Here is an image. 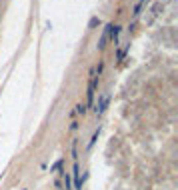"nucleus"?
Masks as SVG:
<instances>
[{
    "instance_id": "4",
    "label": "nucleus",
    "mask_w": 178,
    "mask_h": 190,
    "mask_svg": "<svg viewBox=\"0 0 178 190\" xmlns=\"http://www.w3.org/2000/svg\"><path fill=\"white\" fill-rule=\"evenodd\" d=\"M120 28H122V26H118V24L110 28L108 36H110V40H112V44H116V42H118V34H120Z\"/></svg>"
},
{
    "instance_id": "10",
    "label": "nucleus",
    "mask_w": 178,
    "mask_h": 190,
    "mask_svg": "<svg viewBox=\"0 0 178 190\" xmlns=\"http://www.w3.org/2000/svg\"><path fill=\"white\" fill-rule=\"evenodd\" d=\"M62 166V160H56V162H54V166L50 168V172H54V170H58V168Z\"/></svg>"
},
{
    "instance_id": "7",
    "label": "nucleus",
    "mask_w": 178,
    "mask_h": 190,
    "mask_svg": "<svg viewBox=\"0 0 178 190\" xmlns=\"http://www.w3.org/2000/svg\"><path fill=\"white\" fill-rule=\"evenodd\" d=\"M64 184H66V190L72 188V178H70V174H66V172H64Z\"/></svg>"
},
{
    "instance_id": "11",
    "label": "nucleus",
    "mask_w": 178,
    "mask_h": 190,
    "mask_svg": "<svg viewBox=\"0 0 178 190\" xmlns=\"http://www.w3.org/2000/svg\"><path fill=\"white\" fill-rule=\"evenodd\" d=\"M0 180H2V176H0Z\"/></svg>"
},
{
    "instance_id": "3",
    "label": "nucleus",
    "mask_w": 178,
    "mask_h": 190,
    "mask_svg": "<svg viewBox=\"0 0 178 190\" xmlns=\"http://www.w3.org/2000/svg\"><path fill=\"white\" fill-rule=\"evenodd\" d=\"M110 28H112V24H106L104 26V32H102V36H100V42H98V48L102 50L104 46H106V40H108V32H110Z\"/></svg>"
},
{
    "instance_id": "9",
    "label": "nucleus",
    "mask_w": 178,
    "mask_h": 190,
    "mask_svg": "<svg viewBox=\"0 0 178 190\" xmlns=\"http://www.w3.org/2000/svg\"><path fill=\"white\" fill-rule=\"evenodd\" d=\"M96 24H100V20H98V18H90V22H88V28H94Z\"/></svg>"
},
{
    "instance_id": "8",
    "label": "nucleus",
    "mask_w": 178,
    "mask_h": 190,
    "mask_svg": "<svg viewBox=\"0 0 178 190\" xmlns=\"http://www.w3.org/2000/svg\"><path fill=\"white\" fill-rule=\"evenodd\" d=\"M76 112H78V114H84V112H86V104H78V106H76Z\"/></svg>"
},
{
    "instance_id": "6",
    "label": "nucleus",
    "mask_w": 178,
    "mask_h": 190,
    "mask_svg": "<svg viewBox=\"0 0 178 190\" xmlns=\"http://www.w3.org/2000/svg\"><path fill=\"white\" fill-rule=\"evenodd\" d=\"M144 2H146V0H138L136 8H134V16H138V14H140V10H142V6H144Z\"/></svg>"
},
{
    "instance_id": "5",
    "label": "nucleus",
    "mask_w": 178,
    "mask_h": 190,
    "mask_svg": "<svg viewBox=\"0 0 178 190\" xmlns=\"http://www.w3.org/2000/svg\"><path fill=\"white\" fill-rule=\"evenodd\" d=\"M98 134H100V128H98V130H94V134H92V140L88 142V150H92V146H94V142L98 140Z\"/></svg>"
},
{
    "instance_id": "1",
    "label": "nucleus",
    "mask_w": 178,
    "mask_h": 190,
    "mask_svg": "<svg viewBox=\"0 0 178 190\" xmlns=\"http://www.w3.org/2000/svg\"><path fill=\"white\" fill-rule=\"evenodd\" d=\"M92 78H90V84H88V104L94 102V94H96V84H98V76L94 74V70H90Z\"/></svg>"
},
{
    "instance_id": "2",
    "label": "nucleus",
    "mask_w": 178,
    "mask_h": 190,
    "mask_svg": "<svg viewBox=\"0 0 178 190\" xmlns=\"http://www.w3.org/2000/svg\"><path fill=\"white\" fill-rule=\"evenodd\" d=\"M108 100H110V94H108V92H104V94L98 98L96 108H94V112L98 114V116H100V114H104V110H106V106H108Z\"/></svg>"
}]
</instances>
